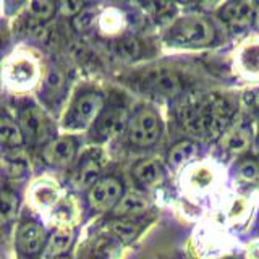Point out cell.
<instances>
[{"label": "cell", "mask_w": 259, "mask_h": 259, "mask_svg": "<svg viewBox=\"0 0 259 259\" xmlns=\"http://www.w3.org/2000/svg\"><path fill=\"white\" fill-rule=\"evenodd\" d=\"M256 15L254 5L249 2H237V4H229L222 10V18L229 21L230 24L237 28H245L253 21Z\"/></svg>", "instance_id": "14"}, {"label": "cell", "mask_w": 259, "mask_h": 259, "mask_svg": "<svg viewBox=\"0 0 259 259\" xmlns=\"http://www.w3.org/2000/svg\"><path fill=\"white\" fill-rule=\"evenodd\" d=\"M246 214V202L243 199H237L230 207V217L232 219H241Z\"/></svg>", "instance_id": "32"}, {"label": "cell", "mask_w": 259, "mask_h": 259, "mask_svg": "<svg viewBox=\"0 0 259 259\" xmlns=\"http://www.w3.org/2000/svg\"><path fill=\"white\" fill-rule=\"evenodd\" d=\"M248 259H259V241H253L251 245L248 246Z\"/></svg>", "instance_id": "34"}, {"label": "cell", "mask_w": 259, "mask_h": 259, "mask_svg": "<svg viewBox=\"0 0 259 259\" xmlns=\"http://www.w3.org/2000/svg\"><path fill=\"white\" fill-rule=\"evenodd\" d=\"M238 177L246 183L259 182V162L254 159H246L238 165Z\"/></svg>", "instance_id": "30"}, {"label": "cell", "mask_w": 259, "mask_h": 259, "mask_svg": "<svg viewBox=\"0 0 259 259\" xmlns=\"http://www.w3.org/2000/svg\"><path fill=\"white\" fill-rule=\"evenodd\" d=\"M57 10L63 16H76L83 12V4L81 2H62L57 5Z\"/></svg>", "instance_id": "31"}, {"label": "cell", "mask_w": 259, "mask_h": 259, "mask_svg": "<svg viewBox=\"0 0 259 259\" xmlns=\"http://www.w3.org/2000/svg\"><path fill=\"white\" fill-rule=\"evenodd\" d=\"M121 183L113 177L99 178L91 188L88 190V202L96 210H109L115 207L121 199Z\"/></svg>", "instance_id": "9"}, {"label": "cell", "mask_w": 259, "mask_h": 259, "mask_svg": "<svg viewBox=\"0 0 259 259\" xmlns=\"http://www.w3.org/2000/svg\"><path fill=\"white\" fill-rule=\"evenodd\" d=\"M162 125L159 115L151 109H141L128 123L130 141L141 148L152 146L160 138Z\"/></svg>", "instance_id": "7"}, {"label": "cell", "mask_w": 259, "mask_h": 259, "mask_svg": "<svg viewBox=\"0 0 259 259\" xmlns=\"http://www.w3.org/2000/svg\"><path fill=\"white\" fill-rule=\"evenodd\" d=\"M256 15H257V21H259V12H256Z\"/></svg>", "instance_id": "36"}, {"label": "cell", "mask_w": 259, "mask_h": 259, "mask_svg": "<svg viewBox=\"0 0 259 259\" xmlns=\"http://www.w3.org/2000/svg\"><path fill=\"white\" fill-rule=\"evenodd\" d=\"M238 65L248 76H259V42H248L238 54Z\"/></svg>", "instance_id": "19"}, {"label": "cell", "mask_w": 259, "mask_h": 259, "mask_svg": "<svg viewBox=\"0 0 259 259\" xmlns=\"http://www.w3.org/2000/svg\"><path fill=\"white\" fill-rule=\"evenodd\" d=\"M180 118L190 133L215 138L229 123L230 112L225 101L217 97H204L196 102L186 104L182 109Z\"/></svg>", "instance_id": "1"}, {"label": "cell", "mask_w": 259, "mask_h": 259, "mask_svg": "<svg viewBox=\"0 0 259 259\" xmlns=\"http://www.w3.org/2000/svg\"><path fill=\"white\" fill-rule=\"evenodd\" d=\"M135 177L146 186H154L162 182L164 174H162V168L159 167L157 162L141 160L140 164H136L135 167Z\"/></svg>", "instance_id": "21"}, {"label": "cell", "mask_w": 259, "mask_h": 259, "mask_svg": "<svg viewBox=\"0 0 259 259\" xmlns=\"http://www.w3.org/2000/svg\"><path fill=\"white\" fill-rule=\"evenodd\" d=\"M257 144H259V143H257Z\"/></svg>", "instance_id": "39"}, {"label": "cell", "mask_w": 259, "mask_h": 259, "mask_svg": "<svg viewBox=\"0 0 259 259\" xmlns=\"http://www.w3.org/2000/svg\"><path fill=\"white\" fill-rule=\"evenodd\" d=\"M18 123L24 136V143L49 144L52 141L51 118L40 105L28 102L18 113Z\"/></svg>", "instance_id": "4"}, {"label": "cell", "mask_w": 259, "mask_h": 259, "mask_svg": "<svg viewBox=\"0 0 259 259\" xmlns=\"http://www.w3.org/2000/svg\"><path fill=\"white\" fill-rule=\"evenodd\" d=\"M249 144V135L245 130H235V132L229 133L225 136L222 146L230 152H241L248 148Z\"/></svg>", "instance_id": "28"}, {"label": "cell", "mask_w": 259, "mask_h": 259, "mask_svg": "<svg viewBox=\"0 0 259 259\" xmlns=\"http://www.w3.org/2000/svg\"><path fill=\"white\" fill-rule=\"evenodd\" d=\"M256 105H257V107H259V93L256 94Z\"/></svg>", "instance_id": "35"}, {"label": "cell", "mask_w": 259, "mask_h": 259, "mask_svg": "<svg viewBox=\"0 0 259 259\" xmlns=\"http://www.w3.org/2000/svg\"><path fill=\"white\" fill-rule=\"evenodd\" d=\"M20 201L12 191H0V225L12 222L18 214Z\"/></svg>", "instance_id": "23"}, {"label": "cell", "mask_w": 259, "mask_h": 259, "mask_svg": "<svg viewBox=\"0 0 259 259\" xmlns=\"http://www.w3.org/2000/svg\"><path fill=\"white\" fill-rule=\"evenodd\" d=\"M198 148L190 141H182L177 146H174L168 152V160L174 165H182L185 162H188L194 154H196Z\"/></svg>", "instance_id": "26"}, {"label": "cell", "mask_w": 259, "mask_h": 259, "mask_svg": "<svg viewBox=\"0 0 259 259\" xmlns=\"http://www.w3.org/2000/svg\"><path fill=\"white\" fill-rule=\"evenodd\" d=\"M40 79H42V67L39 57L28 49L12 52L0 65V83L15 94L32 91L39 86Z\"/></svg>", "instance_id": "2"}, {"label": "cell", "mask_w": 259, "mask_h": 259, "mask_svg": "<svg viewBox=\"0 0 259 259\" xmlns=\"http://www.w3.org/2000/svg\"><path fill=\"white\" fill-rule=\"evenodd\" d=\"M99 172H101V164L97 162L96 157H84L83 160H79L78 168L75 172V178L73 182L78 188H91V186L99 180Z\"/></svg>", "instance_id": "15"}, {"label": "cell", "mask_w": 259, "mask_h": 259, "mask_svg": "<svg viewBox=\"0 0 259 259\" xmlns=\"http://www.w3.org/2000/svg\"><path fill=\"white\" fill-rule=\"evenodd\" d=\"M24 10L28 12V15L32 20L44 23L54 16V13L57 12V5L52 2H46V0H36V2L24 4Z\"/></svg>", "instance_id": "24"}, {"label": "cell", "mask_w": 259, "mask_h": 259, "mask_svg": "<svg viewBox=\"0 0 259 259\" xmlns=\"http://www.w3.org/2000/svg\"><path fill=\"white\" fill-rule=\"evenodd\" d=\"M73 243L71 229H57L51 237L47 238L46 249L42 253L44 259H59L70 249Z\"/></svg>", "instance_id": "13"}, {"label": "cell", "mask_w": 259, "mask_h": 259, "mask_svg": "<svg viewBox=\"0 0 259 259\" xmlns=\"http://www.w3.org/2000/svg\"><path fill=\"white\" fill-rule=\"evenodd\" d=\"M65 86V75L60 68L51 67L42 78V93L47 99H52L57 94L62 93V89Z\"/></svg>", "instance_id": "22"}, {"label": "cell", "mask_w": 259, "mask_h": 259, "mask_svg": "<svg viewBox=\"0 0 259 259\" xmlns=\"http://www.w3.org/2000/svg\"><path fill=\"white\" fill-rule=\"evenodd\" d=\"M212 170H209V167H194L188 177V182L194 190L207 188V186L212 185Z\"/></svg>", "instance_id": "29"}, {"label": "cell", "mask_w": 259, "mask_h": 259, "mask_svg": "<svg viewBox=\"0 0 259 259\" xmlns=\"http://www.w3.org/2000/svg\"><path fill=\"white\" fill-rule=\"evenodd\" d=\"M102 105H104L102 94L96 91L81 93L71 101L67 110L63 112L60 126L63 128V132L68 133L84 132L101 115Z\"/></svg>", "instance_id": "3"}, {"label": "cell", "mask_w": 259, "mask_h": 259, "mask_svg": "<svg viewBox=\"0 0 259 259\" xmlns=\"http://www.w3.org/2000/svg\"><path fill=\"white\" fill-rule=\"evenodd\" d=\"M0 143L13 149L21 148L24 144V136L18 121L10 117H0Z\"/></svg>", "instance_id": "16"}, {"label": "cell", "mask_w": 259, "mask_h": 259, "mask_svg": "<svg viewBox=\"0 0 259 259\" xmlns=\"http://www.w3.org/2000/svg\"><path fill=\"white\" fill-rule=\"evenodd\" d=\"M96 135L99 138H110L117 135L125 125V110L121 109H109L107 112L101 113L94 121Z\"/></svg>", "instance_id": "11"}, {"label": "cell", "mask_w": 259, "mask_h": 259, "mask_svg": "<svg viewBox=\"0 0 259 259\" xmlns=\"http://www.w3.org/2000/svg\"><path fill=\"white\" fill-rule=\"evenodd\" d=\"M118 245L112 237H101L89 246L86 256L81 259H115Z\"/></svg>", "instance_id": "20"}, {"label": "cell", "mask_w": 259, "mask_h": 259, "mask_svg": "<svg viewBox=\"0 0 259 259\" xmlns=\"http://www.w3.org/2000/svg\"><path fill=\"white\" fill-rule=\"evenodd\" d=\"M146 209H148V201L141 194L130 193L120 199V202L113 209V214L118 217H136L146 212Z\"/></svg>", "instance_id": "17"}, {"label": "cell", "mask_w": 259, "mask_h": 259, "mask_svg": "<svg viewBox=\"0 0 259 259\" xmlns=\"http://www.w3.org/2000/svg\"><path fill=\"white\" fill-rule=\"evenodd\" d=\"M63 199L62 188L52 178H37L28 188V201L32 207L40 212H51V210Z\"/></svg>", "instance_id": "8"}, {"label": "cell", "mask_w": 259, "mask_h": 259, "mask_svg": "<svg viewBox=\"0 0 259 259\" xmlns=\"http://www.w3.org/2000/svg\"><path fill=\"white\" fill-rule=\"evenodd\" d=\"M47 243V232L42 224L34 219H26L16 225L15 246L21 257H32L44 253Z\"/></svg>", "instance_id": "6"}, {"label": "cell", "mask_w": 259, "mask_h": 259, "mask_svg": "<svg viewBox=\"0 0 259 259\" xmlns=\"http://www.w3.org/2000/svg\"><path fill=\"white\" fill-rule=\"evenodd\" d=\"M99 26L105 32V34H117V32L123 26V16L120 12L113 10H105L99 16Z\"/></svg>", "instance_id": "27"}, {"label": "cell", "mask_w": 259, "mask_h": 259, "mask_svg": "<svg viewBox=\"0 0 259 259\" xmlns=\"http://www.w3.org/2000/svg\"><path fill=\"white\" fill-rule=\"evenodd\" d=\"M59 259H70V257H63V256H62V257H59Z\"/></svg>", "instance_id": "37"}, {"label": "cell", "mask_w": 259, "mask_h": 259, "mask_svg": "<svg viewBox=\"0 0 259 259\" xmlns=\"http://www.w3.org/2000/svg\"><path fill=\"white\" fill-rule=\"evenodd\" d=\"M91 23H93V16H89V13H86V12H81L75 18V26L79 31L88 29L89 26H91Z\"/></svg>", "instance_id": "33"}, {"label": "cell", "mask_w": 259, "mask_h": 259, "mask_svg": "<svg viewBox=\"0 0 259 259\" xmlns=\"http://www.w3.org/2000/svg\"><path fill=\"white\" fill-rule=\"evenodd\" d=\"M148 84L156 93L165 96H177L182 89V83L178 76L167 70H154L148 75Z\"/></svg>", "instance_id": "12"}, {"label": "cell", "mask_w": 259, "mask_h": 259, "mask_svg": "<svg viewBox=\"0 0 259 259\" xmlns=\"http://www.w3.org/2000/svg\"><path fill=\"white\" fill-rule=\"evenodd\" d=\"M0 259H5V257H4V256H0Z\"/></svg>", "instance_id": "38"}, {"label": "cell", "mask_w": 259, "mask_h": 259, "mask_svg": "<svg viewBox=\"0 0 259 259\" xmlns=\"http://www.w3.org/2000/svg\"><path fill=\"white\" fill-rule=\"evenodd\" d=\"M212 26L199 16H186V18L177 21L168 32V40L180 46H206L212 42Z\"/></svg>", "instance_id": "5"}, {"label": "cell", "mask_w": 259, "mask_h": 259, "mask_svg": "<svg viewBox=\"0 0 259 259\" xmlns=\"http://www.w3.org/2000/svg\"><path fill=\"white\" fill-rule=\"evenodd\" d=\"M42 156L49 165L67 167L76 156V143L70 136L55 138V140L44 146Z\"/></svg>", "instance_id": "10"}, {"label": "cell", "mask_w": 259, "mask_h": 259, "mask_svg": "<svg viewBox=\"0 0 259 259\" xmlns=\"http://www.w3.org/2000/svg\"><path fill=\"white\" fill-rule=\"evenodd\" d=\"M109 230L110 233L113 235L115 238L118 240H123V241H132L138 237V233H140V229H138V225L130 222V221H125V219H118V221H113L110 225H109Z\"/></svg>", "instance_id": "25"}, {"label": "cell", "mask_w": 259, "mask_h": 259, "mask_svg": "<svg viewBox=\"0 0 259 259\" xmlns=\"http://www.w3.org/2000/svg\"><path fill=\"white\" fill-rule=\"evenodd\" d=\"M78 215L76 204L71 199H62L51 210V222L57 225V229H70Z\"/></svg>", "instance_id": "18"}]
</instances>
